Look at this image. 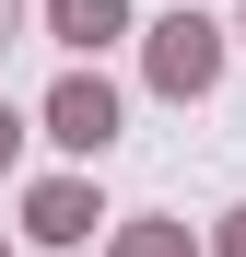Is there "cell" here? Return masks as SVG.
<instances>
[{
	"label": "cell",
	"mask_w": 246,
	"mask_h": 257,
	"mask_svg": "<svg viewBox=\"0 0 246 257\" xmlns=\"http://www.w3.org/2000/svg\"><path fill=\"white\" fill-rule=\"evenodd\" d=\"M141 70H152V94H164V105H199V94L223 82V24L176 0L164 24H141Z\"/></svg>",
	"instance_id": "cell-1"
},
{
	"label": "cell",
	"mask_w": 246,
	"mask_h": 257,
	"mask_svg": "<svg viewBox=\"0 0 246 257\" xmlns=\"http://www.w3.org/2000/svg\"><path fill=\"white\" fill-rule=\"evenodd\" d=\"M117 117H129V105H117V82H106L94 59H70V70L47 82V105H35V128H47L70 164H106V152H117Z\"/></svg>",
	"instance_id": "cell-2"
},
{
	"label": "cell",
	"mask_w": 246,
	"mask_h": 257,
	"mask_svg": "<svg viewBox=\"0 0 246 257\" xmlns=\"http://www.w3.org/2000/svg\"><path fill=\"white\" fill-rule=\"evenodd\" d=\"M94 222H106L94 176H35V187H24V234H35V245H94Z\"/></svg>",
	"instance_id": "cell-3"
},
{
	"label": "cell",
	"mask_w": 246,
	"mask_h": 257,
	"mask_svg": "<svg viewBox=\"0 0 246 257\" xmlns=\"http://www.w3.org/2000/svg\"><path fill=\"white\" fill-rule=\"evenodd\" d=\"M47 35L70 59H106L117 35H129V0H47Z\"/></svg>",
	"instance_id": "cell-4"
},
{
	"label": "cell",
	"mask_w": 246,
	"mask_h": 257,
	"mask_svg": "<svg viewBox=\"0 0 246 257\" xmlns=\"http://www.w3.org/2000/svg\"><path fill=\"white\" fill-rule=\"evenodd\" d=\"M106 257H199V234H188V222H117Z\"/></svg>",
	"instance_id": "cell-5"
},
{
	"label": "cell",
	"mask_w": 246,
	"mask_h": 257,
	"mask_svg": "<svg viewBox=\"0 0 246 257\" xmlns=\"http://www.w3.org/2000/svg\"><path fill=\"white\" fill-rule=\"evenodd\" d=\"M199 257H246V199L223 210V234H211V245H199Z\"/></svg>",
	"instance_id": "cell-6"
},
{
	"label": "cell",
	"mask_w": 246,
	"mask_h": 257,
	"mask_svg": "<svg viewBox=\"0 0 246 257\" xmlns=\"http://www.w3.org/2000/svg\"><path fill=\"white\" fill-rule=\"evenodd\" d=\"M12 164H24V117L0 105V176H12Z\"/></svg>",
	"instance_id": "cell-7"
},
{
	"label": "cell",
	"mask_w": 246,
	"mask_h": 257,
	"mask_svg": "<svg viewBox=\"0 0 246 257\" xmlns=\"http://www.w3.org/2000/svg\"><path fill=\"white\" fill-rule=\"evenodd\" d=\"M12 24H24V0H0V47H12Z\"/></svg>",
	"instance_id": "cell-8"
},
{
	"label": "cell",
	"mask_w": 246,
	"mask_h": 257,
	"mask_svg": "<svg viewBox=\"0 0 246 257\" xmlns=\"http://www.w3.org/2000/svg\"><path fill=\"white\" fill-rule=\"evenodd\" d=\"M0 257H12V245H0Z\"/></svg>",
	"instance_id": "cell-9"
},
{
	"label": "cell",
	"mask_w": 246,
	"mask_h": 257,
	"mask_svg": "<svg viewBox=\"0 0 246 257\" xmlns=\"http://www.w3.org/2000/svg\"><path fill=\"white\" fill-rule=\"evenodd\" d=\"M234 35H246V24H234Z\"/></svg>",
	"instance_id": "cell-10"
}]
</instances>
